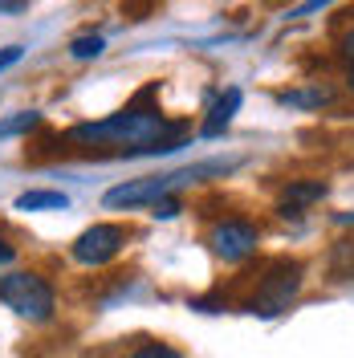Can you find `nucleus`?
Wrapping results in <instances>:
<instances>
[{"instance_id":"obj_19","label":"nucleus","mask_w":354,"mask_h":358,"mask_svg":"<svg viewBox=\"0 0 354 358\" xmlns=\"http://www.w3.org/2000/svg\"><path fill=\"white\" fill-rule=\"evenodd\" d=\"M24 8H29V0H0V13H4V17H17Z\"/></svg>"},{"instance_id":"obj_12","label":"nucleus","mask_w":354,"mask_h":358,"mask_svg":"<svg viewBox=\"0 0 354 358\" xmlns=\"http://www.w3.org/2000/svg\"><path fill=\"white\" fill-rule=\"evenodd\" d=\"M102 49H106V37H102V33H78V37L69 41V57H73V62H98Z\"/></svg>"},{"instance_id":"obj_21","label":"nucleus","mask_w":354,"mask_h":358,"mask_svg":"<svg viewBox=\"0 0 354 358\" xmlns=\"http://www.w3.org/2000/svg\"><path fill=\"white\" fill-rule=\"evenodd\" d=\"M334 220H338V224H346V228H354V212H338Z\"/></svg>"},{"instance_id":"obj_6","label":"nucleus","mask_w":354,"mask_h":358,"mask_svg":"<svg viewBox=\"0 0 354 358\" xmlns=\"http://www.w3.org/2000/svg\"><path fill=\"white\" fill-rule=\"evenodd\" d=\"M127 241H131V228H122V224H90L86 232L69 245V257H73L78 265L102 268L127 248Z\"/></svg>"},{"instance_id":"obj_2","label":"nucleus","mask_w":354,"mask_h":358,"mask_svg":"<svg viewBox=\"0 0 354 358\" xmlns=\"http://www.w3.org/2000/svg\"><path fill=\"white\" fill-rule=\"evenodd\" d=\"M241 167V159H208V163H192V167H179V171H163V176H143V179H122V183H114L111 192L102 196V208H111V212H131V208H151L159 203L163 196H176L179 187H187V183H199V179L208 176H228V171H236Z\"/></svg>"},{"instance_id":"obj_9","label":"nucleus","mask_w":354,"mask_h":358,"mask_svg":"<svg viewBox=\"0 0 354 358\" xmlns=\"http://www.w3.org/2000/svg\"><path fill=\"white\" fill-rule=\"evenodd\" d=\"M334 102V90L322 86V82H310V86H293L277 94V106H289V110H322Z\"/></svg>"},{"instance_id":"obj_18","label":"nucleus","mask_w":354,"mask_h":358,"mask_svg":"<svg viewBox=\"0 0 354 358\" xmlns=\"http://www.w3.org/2000/svg\"><path fill=\"white\" fill-rule=\"evenodd\" d=\"M21 57H24L21 45H4V49H0V73H4V69H13Z\"/></svg>"},{"instance_id":"obj_4","label":"nucleus","mask_w":354,"mask_h":358,"mask_svg":"<svg viewBox=\"0 0 354 358\" xmlns=\"http://www.w3.org/2000/svg\"><path fill=\"white\" fill-rule=\"evenodd\" d=\"M0 306H8L17 317L33 322V326H41V322H49L57 313V293H53V285L41 273L13 268V273L0 277Z\"/></svg>"},{"instance_id":"obj_7","label":"nucleus","mask_w":354,"mask_h":358,"mask_svg":"<svg viewBox=\"0 0 354 358\" xmlns=\"http://www.w3.org/2000/svg\"><path fill=\"white\" fill-rule=\"evenodd\" d=\"M326 192H330V183L326 179H289L285 187H281V203H277V216L281 220H297L306 208L326 200Z\"/></svg>"},{"instance_id":"obj_3","label":"nucleus","mask_w":354,"mask_h":358,"mask_svg":"<svg viewBox=\"0 0 354 358\" xmlns=\"http://www.w3.org/2000/svg\"><path fill=\"white\" fill-rule=\"evenodd\" d=\"M302 285H306V265L293 261V257H277V261L265 265L257 289L244 297V310L257 313V317H277V313H285L297 301Z\"/></svg>"},{"instance_id":"obj_5","label":"nucleus","mask_w":354,"mask_h":358,"mask_svg":"<svg viewBox=\"0 0 354 358\" xmlns=\"http://www.w3.org/2000/svg\"><path fill=\"white\" fill-rule=\"evenodd\" d=\"M261 245V228L253 220H244V216H224L208 228V248H212V257L224 261V265H241L248 261L253 252Z\"/></svg>"},{"instance_id":"obj_15","label":"nucleus","mask_w":354,"mask_h":358,"mask_svg":"<svg viewBox=\"0 0 354 358\" xmlns=\"http://www.w3.org/2000/svg\"><path fill=\"white\" fill-rule=\"evenodd\" d=\"M330 4H338V0H302L297 8H289L285 17L289 21H306V17H313V13H326Z\"/></svg>"},{"instance_id":"obj_10","label":"nucleus","mask_w":354,"mask_h":358,"mask_svg":"<svg viewBox=\"0 0 354 358\" xmlns=\"http://www.w3.org/2000/svg\"><path fill=\"white\" fill-rule=\"evenodd\" d=\"M13 208L17 212H66L69 196L66 192H49V187H33V192H21Z\"/></svg>"},{"instance_id":"obj_16","label":"nucleus","mask_w":354,"mask_h":358,"mask_svg":"<svg viewBox=\"0 0 354 358\" xmlns=\"http://www.w3.org/2000/svg\"><path fill=\"white\" fill-rule=\"evenodd\" d=\"M179 212H183V200L179 196H163L159 203H151V216L155 220H176Z\"/></svg>"},{"instance_id":"obj_8","label":"nucleus","mask_w":354,"mask_h":358,"mask_svg":"<svg viewBox=\"0 0 354 358\" xmlns=\"http://www.w3.org/2000/svg\"><path fill=\"white\" fill-rule=\"evenodd\" d=\"M241 102H244V90L241 86H224L216 98H212V106L204 114V122H199V138H220L228 127H232V118L241 114Z\"/></svg>"},{"instance_id":"obj_22","label":"nucleus","mask_w":354,"mask_h":358,"mask_svg":"<svg viewBox=\"0 0 354 358\" xmlns=\"http://www.w3.org/2000/svg\"><path fill=\"white\" fill-rule=\"evenodd\" d=\"M342 82H346V90L354 94V66H346V78H342Z\"/></svg>"},{"instance_id":"obj_14","label":"nucleus","mask_w":354,"mask_h":358,"mask_svg":"<svg viewBox=\"0 0 354 358\" xmlns=\"http://www.w3.org/2000/svg\"><path fill=\"white\" fill-rule=\"evenodd\" d=\"M37 127H41V114H37V110L13 114V118H4V122H0V143H4V138H17V134L37 131Z\"/></svg>"},{"instance_id":"obj_17","label":"nucleus","mask_w":354,"mask_h":358,"mask_svg":"<svg viewBox=\"0 0 354 358\" xmlns=\"http://www.w3.org/2000/svg\"><path fill=\"white\" fill-rule=\"evenodd\" d=\"M334 53H338L346 66H354V24L342 33V37H338V41H334Z\"/></svg>"},{"instance_id":"obj_1","label":"nucleus","mask_w":354,"mask_h":358,"mask_svg":"<svg viewBox=\"0 0 354 358\" xmlns=\"http://www.w3.org/2000/svg\"><path fill=\"white\" fill-rule=\"evenodd\" d=\"M159 94V82H151L147 90L134 94V102H127L122 110H114L111 118H98V122H78L69 127L57 143H73V147H114L118 159H143L147 147L167 134V118L159 114V106L151 102Z\"/></svg>"},{"instance_id":"obj_11","label":"nucleus","mask_w":354,"mask_h":358,"mask_svg":"<svg viewBox=\"0 0 354 358\" xmlns=\"http://www.w3.org/2000/svg\"><path fill=\"white\" fill-rule=\"evenodd\" d=\"M326 268H330V281H354V236L334 241L326 252Z\"/></svg>"},{"instance_id":"obj_20","label":"nucleus","mask_w":354,"mask_h":358,"mask_svg":"<svg viewBox=\"0 0 354 358\" xmlns=\"http://www.w3.org/2000/svg\"><path fill=\"white\" fill-rule=\"evenodd\" d=\"M13 257H17V248L8 245V236H4V232H0V265H8V261H13Z\"/></svg>"},{"instance_id":"obj_13","label":"nucleus","mask_w":354,"mask_h":358,"mask_svg":"<svg viewBox=\"0 0 354 358\" xmlns=\"http://www.w3.org/2000/svg\"><path fill=\"white\" fill-rule=\"evenodd\" d=\"M127 358H187L183 350H176L171 342H163V338H143V342H134Z\"/></svg>"}]
</instances>
